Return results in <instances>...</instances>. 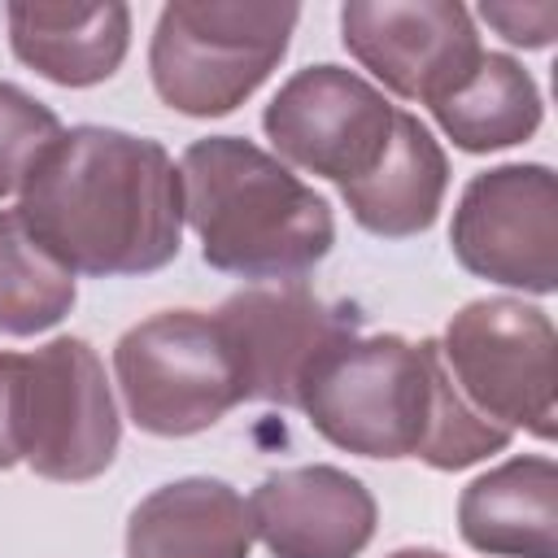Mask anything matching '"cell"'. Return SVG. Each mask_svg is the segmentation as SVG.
Instances as JSON below:
<instances>
[{
  "mask_svg": "<svg viewBox=\"0 0 558 558\" xmlns=\"http://www.w3.org/2000/svg\"><path fill=\"white\" fill-rule=\"evenodd\" d=\"M17 218L70 275H153L183 248L179 166L148 135L83 122L39 157Z\"/></svg>",
  "mask_w": 558,
  "mask_h": 558,
  "instance_id": "6da1fadb",
  "label": "cell"
},
{
  "mask_svg": "<svg viewBox=\"0 0 558 558\" xmlns=\"http://www.w3.org/2000/svg\"><path fill=\"white\" fill-rule=\"evenodd\" d=\"M296 410L344 453L418 458L432 471H466L514 440L453 388L432 336L418 344L392 331L344 340L314 366Z\"/></svg>",
  "mask_w": 558,
  "mask_h": 558,
  "instance_id": "7a4b0ae2",
  "label": "cell"
},
{
  "mask_svg": "<svg viewBox=\"0 0 558 558\" xmlns=\"http://www.w3.org/2000/svg\"><path fill=\"white\" fill-rule=\"evenodd\" d=\"M183 222L201 240L205 266L253 279L296 283L336 244V214L275 153L244 135L192 140L179 157Z\"/></svg>",
  "mask_w": 558,
  "mask_h": 558,
  "instance_id": "3957f363",
  "label": "cell"
},
{
  "mask_svg": "<svg viewBox=\"0 0 558 558\" xmlns=\"http://www.w3.org/2000/svg\"><path fill=\"white\" fill-rule=\"evenodd\" d=\"M296 4L174 0L157 13L148 78L161 105L183 118L235 113L288 57Z\"/></svg>",
  "mask_w": 558,
  "mask_h": 558,
  "instance_id": "277c9868",
  "label": "cell"
},
{
  "mask_svg": "<svg viewBox=\"0 0 558 558\" xmlns=\"http://www.w3.org/2000/svg\"><path fill=\"white\" fill-rule=\"evenodd\" d=\"M113 375L126 418L166 440L209 432L244 401L231 340L205 310H161L126 327L113 344Z\"/></svg>",
  "mask_w": 558,
  "mask_h": 558,
  "instance_id": "5b68a950",
  "label": "cell"
},
{
  "mask_svg": "<svg viewBox=\"0 0 558 558\" xmlns=\"http://www.w3.org/2000/svg\"><path fill=\"white\" fill-rule=\"evenodd\" d=\"M453 388L497 427L554 440L558 397H554V323L541 305L523 296H480L466 301L445 336L436 340Z\"/></svg>",
  "mask_w": 558,
  "mask_h": 558,
  "instance_id": "8992f818",
  "label": "cell"
},
{
  "mask_svg": "<svg viewBox=\"0 0 558 558\" xmlns=\"http://www.w3.org/2000/svg\"><path fill=\"white\" fill-rule=\"evenodd\" d=\"M122 418L96 349L83 336H57L22 353L17 371V453L57 484H83L113 466Z\"/></svg>",
  "mask_w": 558,
  "mask_h": 558,
  "instance_id": "52a82bcc",
  "label": "cell"
},
{
  "mask_svg": "<svg viewBox=\"0 0 558 558\" xmlns=\"http://www.w3.org/2000/svg\"><path fill=\"white\" fill-rule=\"evenodd\" d=\"M449 248L475 279L549 296L558 288V179L545 161L471 174L449 222Z\"/></svg>",
  "mask_w": 558,
  "mask_h": 558,
  "instance_id": "ba28073f",
  "label": "cell"
},
{
  "mask_svg": "<svg viewBox=\"0 0 558 558\" xmlns=\"http://www.w3.org/2000/svg\"><path fill=\"white\" fill-rule=\"evenodd\" d=\"M397 105L344 65L296 70L262 109V131L283 166L331 179L336 187L366 179L388 153Z\"/></svg>",
  "mask_w": 558,
  "mask_h": 558,
  "instance_id": "9c48e42d",
  "label": "cell"
},
{
  "mask_svg": "<svg viewBox=\"0 0 558 558\" xmlns=\"http://www.w3.org/2000/svg\"><path fill=\"white\" fill-rule=\"evenodd\" d=\"M214 314L231 340L244 401H270L288 410H296L314 366L331 349L353 340L362 323L349 305L323 301L301 279L244 288L227 296Z\"/></svg>",
  "mask_w": 558,
  "mask_h": 558,
  "instance_id": "30bf717a",
  "label": "cell"
},
{
  "mask_svg": "<svg viewBox=\"0 0 558 558\" xmlns=\"http://www.w3.org/2000/svg\"><path fill=\"white\" fill-rule=\"evenodd\" d=\"M340 39L392 96L427 109L484 57L475 22L458 0H349L340 9Z\"/></svg>",
  "mask_w": 558,
  "mask_h": 558,
  "instance_id": "8fae6325",
  "label": "cell"
},
{
  "mask_svg": "<svg viewBox=\"0 0 558 558\" xmlns=\"http://www.w3.org/2000/svg\"><path fill=\"white\" fill-rule=\"evenodd\" d=\"M248 523L270 558H357L379 506L357 475L314 462L270 471L248 497Z\"/></svg>",
  "mask_w": 558,
  "mask_h": 558,
  "instance_id": "7c38bea8",
  "label": "cell"
},
{
  "mask_svg": "<svg viewBox=\"0 0 558 558\" xmlns=\"http://www.w3.org/2000/svg\"><path fill=\"white\" fill-rule=\"evenodd\" d=\"M9 44L22 65L57 87H96L118 74L131 48V9L100 4H4Z\"/></svg>",
  "mask_w": 558,
  "mask_h": 558,
  "instance_id": "4fadbf2b",
  "label": "cell"
},
{
  "mask_svg": "<svg viewBox=\"0 0 558 558\" xmlns=\"http://www.w3.org/2000/svg\"><path fill=\"white\" fill-rule=\"evenodd\" d=\"M458 532L484 558H558V466L519 453L458 497Z\"/></svg>",
  "mask_w": 558,
  "mask_h": 558,
  "instance_id": "5bb4252c",
  "label": "cell"
},
{
  "mask_svg": "<svg viewBox=\"0 0 558 558\" xmlns=\"http://www.w3.org/2000/svg\"><path fill=\"white\" fill-rule=\"evenodd\" d=\"M248 501L214 475L153 488L126 519V558H248Z\"/></svg>",
  "mask_w": 558,
  "mask_h": 558,
  "instance_id": "9a60e30c",
  "label": "cell"
},
{
  "mask_svg": "<svg viewBox=\"0 0 558 558\" xmlns=\"http://www.w3.org/2000/svg\"><path fill=\"white\" fill-rule=\"evenodd\" d=\"M445 187H449V157L440 140L427 131V122L397 109L388 153L366 179L344 183L340 196L362 231L384 240H410L436 222Z\"/></svg>",
  "mask_w": 558,
  "mask_h": 558,
  "instance_id": "2e32d148",
  "label": "cell"
},
{
  "mask_svg": "<svg viewBox=\"0 0 558 558\" xmlns=\"http://www.w3.org/2000/svg\"><path fill=\"white\" fill-rule=\"evenodd\" d=\"M541 92L536 78L506 52H484L480 65L432 105L436 126L462 153H497L523 144L541 126Z\"/></svg>",
  "mask_w": 558,
  "mask_h": 558,
  "instance_id": "e0dca14e",
  "label": "cell"
},
{
  "mask_svg": "<svg viewBox=\"0 0 558 558\" xmlns=\"http://www.w3.org/2000/svg\"><path fill=\"white\" fill-rule=\"evenodd\" d=\"M78 301V283L22 227L17 209H0V336H39Z\"/></svg>",
  "mask_w": 558,
  "mask_h": 558,
  "instance_id": "ac0fdd59",
  "label": "cell"
},
{
  "mask_svg": "<svg viewBox=\"0 0 558 558\" xmlns=\"http://www.w3.org/2000/svg\"><path fill=\"white\" fill-rule=\"evenodd\" d=\"M61 118L44 100L0 78V201L22 192L39 157L61 140Z\"/></svg>",
  "mask_w": 558,
  "mask_h": 558,
  "instance_id": "d6986e66",
  "label": "cell"
},
{
  "mask_svg": "<svg viewBox=\"0 0 558 558\" xmlns=\"http://www.w3.org/2000/svg\"><path fill=\"white\" fill-rule=\"evenodd\" d=\"M480 17L506 44H519V48H549L554 31H558V4H497V0H484Z\"/></svg>",
  "mask_w": 558,
  "mask_h": 558,
  "instance_id": "ffe728a7",
  "label": "cell"
},
{
  "mask_svg": "<svg viewBox=\"0 0 558 558\" xmlns=\"http://www.w3.org/2000/svg\"><path fill=\"white\" fill-rule=\"evenodd\" d=\"M17 371H22V353L0 349V471L22 462V453H17Z\"/></svg>",
  "mask_w": 558,
  "mask_h": 558,
  "instance_id": "44dd1931",
  "label": "cell"
},
{
  "mask_svg": "<svg viewBox=\"0 0 558 558\" xmlns=\"http://www.w3.org/2000/svg\"><path fill=\"white\" fill-rule=\"evenodd\" d=\"M388 558H449V554L427 549V545H410V549H397V554H388Z\"/></svg>",
  "mask_w": 558,
  "mask_h": 558,
  "instance_id": "7402d4cb",
  "label": "cell"
}]
</instances>
